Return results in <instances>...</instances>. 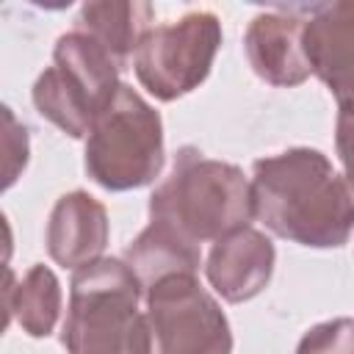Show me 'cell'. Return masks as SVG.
Returning a JSON list of instances; mask_svg holds the SVG:
<instances>
[{
    "instance_id": "cell-2",
    "label": "cell",
    "mask_w": 354,
    "mask_h": 354,
    "mask_svg": "<svg viewBox=\"0 0 354 354\" xmlns=\"http://www.w3.org/2000/svg\"><path fill=\"white\" fill-rule=\"evenodd\" d=\"M254 218L252 180L235 163L207 158L199 147H180L169 177L149 196V221L191 243H213Z\"/></svg>"
},
{
    "instance_id": "cell-7",
    "label": "cell",
    "mask_w": 354,
    "mask_h": 354,
    "mask_svg": "<svg viewBox=\"0 0 354 354\" xmlns=\"http://www.w3.org/2000/svg\"><path fill=\"white\" fill-rule=\"evenodd\" d=\"M155 354H232V329L196 274H174L144 290Z\"/></svg>"
},
{
    "instance_id": "cell-12",
    "label": "cell",
    "mask_w": 354,
    "mask_h": 354,
    "mask_svg": "<svg viewBox=\"0 0 354 354\" xmlns=\"http://www.w3.org/2000/svg\"><path fill=\"white\" fill-rule=\"evenodd\" d=\"M152 19H155V8L149 3L97 0V3L80 6L77 17H75V30L91 36L124 69L130 55H136L141 39L155 28Z\"/></svg>"
},
{
    "instance_id": "cell-8",
    "label": "cell",
    "mask_w": 354,
    "mask_h": 354,
    "mask_svg": "<svg viewBox=\"0 0 354 354\" xmlns=\"http://www.w3.org/2000/svg\"><path fill=\"white\" fill-rule=\"evenodd\" d=\"M304 17L307 6H274L254 14L246 25V61L268 86L293 88L313 75L304 55Z\"/></svg>"
},
{
    "instance_id": "cell-16",
    "label": "cell",
    "mask_w": 354,
    "mask_h": 354,
    "mask_svg": "<svg viewBox=\"0 0 354 354\" xmlns=\"http://www.w3.org/2000/svg\"><path fill=\"white\" fill-rule=\"evenodd\" d=\"M3 119H6V188H11L19 177V171L28 166V155H30V144H28V127L19 124L11 113V108H3Z\"/></svg>"
},
{
    "instance_id": "cell-10",
    "label": "cell",
    "mask_w": 354,
    "mask_h": 354,
    "mask_svg": "<svg viewBox=\"0 0 354 354\" xmlns=\"http://www.w3.org/2000/svg\"><path fill=\"white\" fill-rule=\"evenodd\" d=\"M274 266L277 249L271 238L254 227H241L213 241L205 260V277L224 301L241 304L266 290Z\"/></svg>"
},
{
    "instance_id": "cell-6",
    "label": "cell",
    "mask_w": 354,
    "mask_h": 354,
    "mask_svg": "<svg viewBox=\"0 0 354 354\" xmlns=\"http://www.w3.org/2000/svg\"><path fill=\"white\" fill-rule=\"evenodd\" d=\"M221 22L213 11H188L155 25L133 55L138 83L160 102H174L199 88L221 47Z\"/></svg>"
},
{
    "instance_id": "cell-11",
    "label": "cell",
    "mask_w": 354,
    "mask_h": 354,
    "mask_svg": "<svg viewBox=\"0 0 354 354\" xmlns=\"http://www.w3.org/2000/svg\"><path fill=\"white\" fill-rule=\"evenodd\" d=\"M108 238H111L108 210L88 191L77 188L55 199L44 230V246L47 254L61 268L77 271L83 266L102 260Z\"/></svg>"
},
{
    "instance_id": "cell-1",
    "label": "cell",
    "mask_w": 354,
    "mask_h": 354,
    "mask_svg": "<svg viewBox=\"0 0 354 354\" xmlns=\"http://www.w3.org/2000/svg\"><path fill=\"white\" fill-rule=\"evenodd\" d=\"M254 218L290 243L337 249L354 230V196L332 160L313 147H290L252 166Z\"/></svg>"
},
{
    "instance_id": "cell-14",
    "label": "cell",
    "mask_w": 354,
    "mask_h": 354,
    "mask_svg": "<svg viewBox=\"0 0 354 354\" xmlns=\"http://www.w3.org/2000/svg\"><path fill=\"white\" fill-rule=\"evenodd\" d=\"M61 282L50 266L36 263L25 271L19 282H14V271H8L6 282V326L17 321L25 335L47 337L61 315Z\"/></svg>"
},
{
    "instance_id": "cell-4",
    "label": "cell",
    "mask_w": 354,
    "mask_h": 354,
    "mask_svg": "<svg viewBox=\"0 0 354 354\" xmlns=\"http://www.w3.org/2000/svg\"><path fill=\"white\" fill-rule=\"evenodd\" d=\"M166 163L163 119L127 83L86 136L83 169L105 191L122 194L155 183Z\"/></svg>"
},
{
    "instance_id": "cell-5",
    "label": "cell",
    "mask_w": 354,
    "mask_h": 354,
    "mask_svg": "<svg viewBox=\"0 0 354 354\" xmlns=\"http://www.w3.org/2000/svg\"><path fill=\"white\" fill-rule=\"evenodd\" d=\"M119 72L105 47L72 28L58 36L53 64L36 77L30 97L39 116L69 138H86L119 91Z\"/></svg>"
},
{
    "instance_id": "cell-15",
    "label": "cell",
    "mask_w": 354,
    "mask_h": 354,
    "mask_svg": "<svg viewBox=\"0 0 354 354\" xmlns=\"http://www.w3.org/2000/svg\"><path fill=\"white\" fill-rule=\"evenodd\" d=\"M296 354H354V318H329L310 326Z\"/></svg>"
},
{
    "instance_id": "cell-17",
    "label": "cell",
    "mask_w": 354,
    "mask_h": 354,
    "mask_svg": "<svg viewBox=\"0 0 354 354\" xmlns=\"http://www.w3.org/2000/svg\"><path fill=\"white\" fill-rule=\"evenodd\" d=\"M335 149H337V160L343 166V180H346V185L354 196V105H340L337 108Z\"/></svg>"
},
{
    "instance_id": "cell-3",
    "label": "cell",
    "mask_w": 354,
    "mask_h": 354,
    "mask_svg": "<svg viewBox=\"0 0 354 354\" xmlns=\"http://www.w3.org/2000/svg\"><path fill=\"white\" fill-rule=\"evenodd\" d=\"M144 288L122 257H102L72 274L61 326L66 354H155Z\"/></svg>"
},
{
    "instance_id": "cell-9",
    "label": "cell",
    "mask_w": 354,
    "mask_h": 354,
    "mask_svg": "<svg viewBox=\"0 0 354 354\" xmlns=\"http://www.w3.org/2000/svg\"><path fill=\"white\" fill-rule=\"evenodd\" d=\"M304 55L337 108L354 105V0L307 6Z\"/></svg>"
},
{
    "instance_id": "cell-13",
    "label": "cell",
    "mask_w": 354,
    "mask_h": 354,
    "mask_svg": "<svg viewBox=\"0 0 354 354\" xmlns=\"http://www.w3.org/2000/svg\"><path fill=\"white\" fill-rule=\"evenodd\" d=\"M122 260L133 268L141 288H152L155 282L174 274H199L202 252L196 243L171 232L163 224L149 221L124 249Z\"/></svg>"
}]
</instances>
